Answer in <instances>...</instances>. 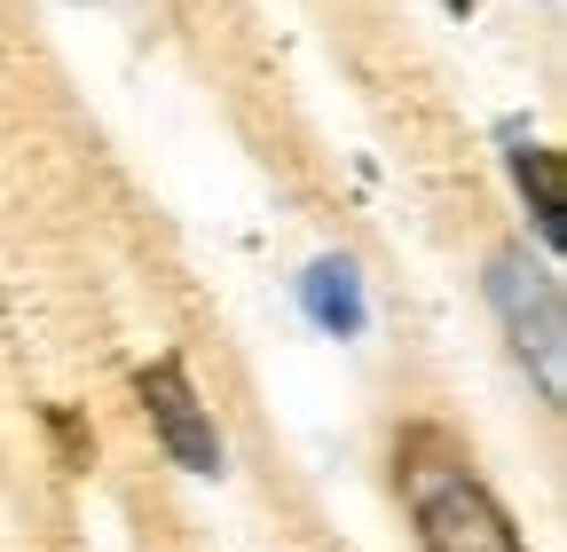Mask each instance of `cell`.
I'll return each instance as SVG.
<instances>
[{
  "label": "cell",
  "instance_id": "3957f363",
  "mask_svg": "<svg viewBox=\"0 0 567 552\" xmlns=\"http://www.w3.org/2000/svg\"><path fill=\"white\" fill-rule=\"evenodd\" d=\"M134 402H142V419H151V435H158V450L182 466V473H221V427H213V410H205V395H197V379H189V364L182 356H158V364H142L134 371Z\"/></svg>",
  "mask_w": 567,
  "mask_h": 552
},
{
  "label": "cell",
  "instance_id": "277c9868",
  "mask_svg": "<svg viewBox=\"0 0 567 552\" xmlns=\"http://www.w3.org/2000/svg\"><path fill=\"white\" fill-rule=\"evenodd\" d=\"M300 300H308V316H316L331 339H354V331H363V276H354L347 253H331V260H316V268L300 276Z\"/></svg>",
  "mask_w": 567,
  "mask_h": 552
},
{
  "label": "cell",
  "instance_id": "6da1fadb",
  "mask_svg": "<svg viewBox=\"0 0 567 552\" xmlns=\"http://www.w3.org/2000/svg\"><path fill=\"white\" fill-rule=\"evenodd\" d=\"M394 490L410 505L417 552H528L505 498L481 481L465 435H450L442 419H410L394 435Z\"/></svg>",
  "mask_w": 567,
  "mask_h": 552
},
{
  "label": "cell",
  "instance_id": "8992f818",
  "mask_svg": "<svg viewBox=\"0 0 567 552\" xmlns=\"http://www.w3.org/2000/svg\"><path fill=\"white\" fill-rule=\"evenodd\" d=\"M48 442H55V466H63V473H87V458H95V427L80 419V410H48Z\"/></svg>",
  "mask_w": 567,
  "mask_h": 552
},
{
  "label": "cell",
  "instance_id": "5b68a950",
  "mask_svg": "<svg viewBox=\"0 0 567 552\" xmlns=\"http://www.w3.org/2000/svg\"><path fill=\"white\" fill-rule=\"evenodd\" d=\"M513 182H520V205L536 222V245L559 253L567 245V205H559V159L544 143H513Z\"/></svg>",
  "mask_w": 567,
  "mask_h": 552
},
{
  "label": "cell",
  "instance_id": "7a4b0ae2",
  "mask_svg": "<svg viewBox=\"0 0 567 552\" xmlns=\"http://www.w3.org/2000/svg\"><path fill=\"white\" fill-rule=\"evenodd\" d=\"M481 285H488V308L505 324L528 387L544 395V410H559V395H567V300H559L551 260H536L528 245H496Z\"/></svg>",
  "mask_w": 567,
  "mask_h": 552
}]
</instances>
